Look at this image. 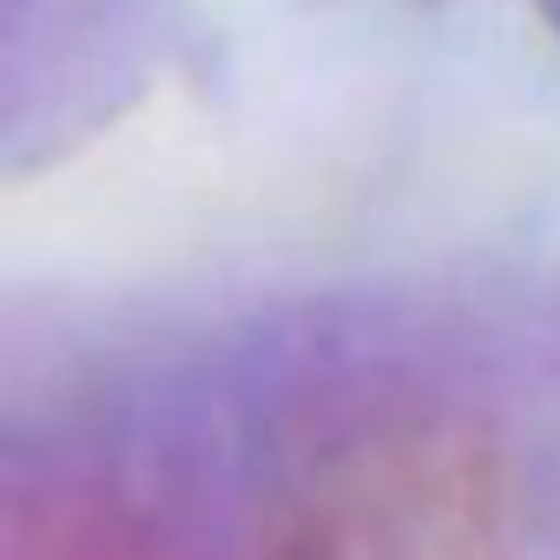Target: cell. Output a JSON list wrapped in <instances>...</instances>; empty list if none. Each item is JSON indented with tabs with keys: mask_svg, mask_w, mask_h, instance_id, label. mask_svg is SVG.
Masks as SVG:
<instances>
[{
	"mask_svg": "<svg viewBox=\"0 0 560 560\" xmlns=\"http://www.w3.org/2000/svg\"><path fill=\"white\" fill-rule=\"evenodd\" d=\"M514 475L455 409L337 429L264 508L244 560H514Z\"/></svg>",
	"mask_w": 560,
	"mask_h": 560,
	"instance_id": "6da1fadb",
	"label": "cell"
}]
</instances>
